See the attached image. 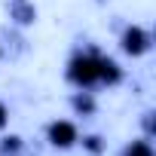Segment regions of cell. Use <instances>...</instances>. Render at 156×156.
Instances as JSON below:
<instances>
[{
    "instance_id": "1",
    "label": "cell",
    "mask_w": 156,
    "mask_h": 156,
    "mask_svg": "<svg viewBox=\"0 0 156 156\" xmlns=\"http://www.w3.org/2000/svg\"><path fill=\"white\" fill-rule=\"evenodd\" d=\"M67 76L76 86L98 83V55H73L70 64H67Z\"/></svg>"
},
{
    "instance_id": "2",
    "label": "cell",
    "mask_w": 156,
    "mask_h": 156,
    "mask_svg": "<svg viewBox=\"0 0 156 156\" xmlns=\"http://www.w3.org/2000/svg\"><path fill=\"white\" fill-rule=\"evenodd\" d=\"M122 49H126L129 55H144V52L150 49V37H147V31H141V28H129V31L122 34Z\"/></svg>"
},
{
    "instance_id": "3",
    "label": "cell",
    "mask_w": 156,
    "mask_h": 156,
    "mask_svg": "<svg viewBox=\"0 0 156 156\" xmlns=\"http://www.w3.org/2000/svg\"><path fill=\"white\" fill-rule=\"evenodd\" d=\"M49 141H52L55 147H70V144L76 141V129H73V122H64V119L52 122V126H49Z\"/></svg>"
},
{
    "instance_id": "4",
    "label": "cell",
    "mask_w": 156,
    "mask_h": 156,
    "mask_svg": "<svg viewBox=\"0 0 156 156\" xmlns=\"http://www.w3.org/2000/svg\"><path fill=\"white\" fill-rule=\"evenodd\" d=\"M98 80H101V83H119V80H122L119 64L110 61V58H98Z\"/></svg>"
},
{
    "instance_id": "5",
    "label": "cell",
    "mask_w": 156,
    "mask_h": 156,
    "mask_svg": "<svg viewBox=\"0 0 156 156\" xmlns=\"http://www.w3.org/2000/svg\"><path fill=\"white\" fill-rule=\"evenodd\" d=\"M9 12H12L22 25H28V22L37 19V9H34L31 3H25V0H12V3H9Z\"/></svg>"
},
{
    "instance_id": "6",
    "label": "cell",
    "mask_w": 156,
    "mask_h": 156,
    "mask_svg": "<svg viewBox=\"0 0 156 156\" xmlns=\"http://www.w3.org/2000/svg\"><path fill=\"white\" fill-rule=\"evenodd\" d=\"M73 107L83 110V113H92V110H95V101H92L89 95H76V98H73Z\"/></svg>"
},
{
    "instance_id": "7",
    "label": "cell",
    "mask_w": 156,
    "mask_h": 156,
    "mask_svg": "<svg viewBox=\"0 0 156 156\" xmlns=\"http://www.w3.org/2000/svg\"><path fill=\"white\" fill-rule=\"evenodd\" d=\"M129 156H153V150L147 147V141H135L129 147Z\"/></svg>"
},
{
    "instance_id": "8",
    "label": "cell",
    "mask_w": 156,
    "mask_h": 156,
    "mask_svg": "<svg viewBox=\"0 0 156 156\" xmlns=\"http://www.w3.org/2000/svg\"><path fill=\"white\" fill-rule=\"evenodd\" d=\"M86 147L98 153V150H101V138H86Z\"/></svg>"
},
{
    "instance_id": "9",
    "label": "cell",
    "mask_w": 156,
    "mask_h": 156,
    "mask_svg": "<svg viewBox=\"0 0 156 156\" xmlns=\"http://www.w3.org/2000/svg\"><path fill=\"white\" fill-rule=\"evenodd\" d=\"M3 150H19V138H6L3 141Z\"/></svg>"
},
{
    "instance_id": "10",
    "label": "cell",
    "mask_w": 156,
    "mask_h": 156,
    "mask_svg": "<svg viewBox=\"0 0 156 156\" xmlns=\"http://www.w3.org/2000/svg\"><path fill=\"white\" fill-rule=\"evenodd\" d=\"M3 122H6V107L0 104V126H3Z\"/></svg>"
}]
</instances>
